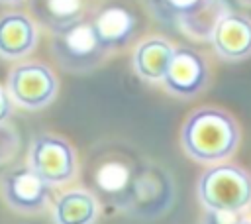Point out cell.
<instances>
[{
	"label": "cell",
	"mask_w": 251,
	"mask_h": 224,
	"mask_svg": "<svg viewBox=\"0 0 251 224\" xmlns=\"http://www.w3.org/2000/svg\"><path fill=\"white\" fill-rule=\"evenodd\" d=\"M182 147L198 163L218 165L227 159L239 143L235 120L220 108H198L182 126Z\"/></svg>",
	"instance_id": "1"
},
{
	"label": "cell",
	"mask_w": 251,
	"mask_h": 224,
	"mask_svg": "<svg viewBox=\"0 0 251 224\" xmlns=\"http://www.w3.org/2000/svg\"><path fill=\"white\" fill-rule=\"evenodd\" d=\"M198 198L214 214H237L251 204V175L231 163H218L198 181Z\"/></svg>",
	"instance_id": "2"
},
{
	"label": "cell",
	"mask_w": 251,
	"mask_h": 224,
	"mask_svg": "<svg viewBox=\"0 0 251 224\" xmlns=\"http://www.w3.org/2000/svg\"><path fill=\"white\" fill-rule=\"evenodd\" d=\"M51 49L59 65L73 73L94 69L108 53V49L94 33L92 24L86 20H78L59 31H53Z\"/></svg>",
	"instance_id": "3"
},
{
	"label": "cell",
	"mask_w": 251,
	"mask_h": 224,
	"mask_svg": "<svg viewBox=\"0 0 251 224\" xmlns=\"http://www.w3.org/2000/svg\"><path fill=\"white\" fill-rule=\"evenodd\" d=\"M27 167L49 187L63 185L76 173V155L67 140L55 134H41L29 145Z\"/></svg>",
	"instance_id": "4"
},
{
	"label": "cell",
	"mask_w": 251,
	"mask_h": 224,
	"mask_svg": "<svg viewBox=\"0 0 251 224\" xmlns=\"http://www.w3.org/2000/svg\"><path fill=\"white\" fill-rule=\"evenodd\" d=\"M4 88L12 104H18L25 110H41L53 102L59 83L47 65L20 63L10 71Z\"/></svg>",
	"instance_id": "5"
},
{
	"label": "cell",
	"mask_w": 251,
	"mask_h": 224,
	"mask_svg": "<svg viewBox=\"0 0 251 224\" xmlns=\"http://www.w3.org/2000/svg\"><path fill=\"white\" fill-rule=\"evenodd\" d=\"M4 202L22 214H37L49 202V185H45L27 165L6 171L0 179Z\"/></svg>",
	"instance_id": "6"
},
{
	"label": "cell",
	"mask_w": 251,
	"mask_h": 224,
	"mask_svg": "<svg viewBox=\"0 0 251 224\" xmlns=\"http://www.w3.org/2000/svg\"><path fill=\"white\" fill-rule=\"evenodd\" d=\"M208 81V67L206 61L188 47H176L173 51L171 63L163 77L165 86L182 98L198 94Z\"/></svg>",
	"instance_id": "7"
},
{
	"label": "cell",
	"mask_w": 251,
	"mask_h": 224,
	"mask_svg": "<svg viewBox=\"0 0 251 224\" xmlns=\"http://www.w3.org/2000/svg\"><path fill=\"white\" fill-rule=\"evenodd\" d=\"M212 43L220 57L239 61L251 55V20L241 14H222L212 26Z\"/></svg>",
	"instance_id": "8"
},
{
	"label": "cell",
	"mask_w": 251,
	"mask_h": 224,
	"mask_svg": "<svg viewBox=\"0 0 251 224\" xmlns=\"http://www.w3.org/2000/svg\"><path fill=\"white\" fill-rule=\"evenodd\" d=\"M37 45V26L22 12H8L0 16V57L22 59L29 55Z\"/></svg>",
	"instance_id": "9"
},
{
	"label": "cell",
	"mask_w": 251,
	"mask_h": 224,
	"mask_svg": "<svg viewBox=\"0 0 251 224\" xmlns=\"http://www.w3.org/2000/svg\"><path fill=\"white\" fill-rule=\"evenodd\" d=\"M175 47L163 37H149L141 41L133 53L135 73L145 81H163L167 67L171 63Z\"/></svg>",
	"instance_id": "10"
},
{
	"label": "cell",
	"mask_w": 251,
	"mask_h": 224,
	"mask_svg": "<svg viewBox=\"0 0 251 224\" xmlns=\"http://www.w3.org/2000/svg\"><path fill=\"white\" fill-rule=\"evenodd\" d=\"M98 218V202L94 195L82 189L63 193L53 206L55 224H94Z\"/></svg>",
	"instance_id": "11"
},
{
	"label": "cell",
	"mask_w": 251,
	"mask_h": 224,
	"mask_svg": "<svg viewBox=\"0 0 251 224\" xmlns=\"http://www.w3.org/2000/svg\"><path fill=\"white\" fill-rule=\"evenodd\" d=\"M90 24L106 49L122 45L133 31V16L122 6H108L100 10Z\"/></svg>",
	"instance_id": "12"
},
{
	"label": "cell",
	"mask_w": 251,
	"mask_h": 224,
	"mask_svg": "<svg viewBox=\"0 0 251 224\" xmlns=\"http://www.w3.org/2000/svg\"><path fill=\"white\" fill-rule=\"evenodd\" d=\"M33 12L49 29L59 31L78 20H82V0H35Z\"/></svg>",
	"instance_id": "13"
},
{
	"label": "cell",
	"mask_w": 251,
	"mask_h": 224,
	"mask_svg": "<svg viewBox=\"0 0 251 224\" xmlns=\"http://www.w3.org/2000/svg\"><path fill=\"white\" fill-rule=\"evenodd\" d=\"M94 179H96V185L100 187V191H104V193H122L127 187L129 171L120 161H108V163L98 167Z\"/></svg>",
	"instance_id": "14"
},
{
	"label": "cell",
	"mask_w": 251,
	"mask_h": 224,
	"mask_svg": "<svg viewBox=\"0 0 251 224\" xmlns=\"http://www.w3.org/2000/svg\"><path fill=\"white\" fill-rule=\"evenodd\" d=\"M18 149H20V134H18V130L8 122L0 124V165L10 163L16 157Z\"/></svg>",
	"instance_id": "15"
},
{
	"label": "cell",
	"mask_w": 251,
	"mask_h": 224,
	"mask_svg": "<svg viewBox=\"0 0 251 224\" xmlns=\"http://www.w3.org/2000/svg\"><path fill=\"white\" fill-rule=\"evenodd\" d=\"M167 2L171 10L178 12L180 16H194L210 4V0H167Z\"/></svg>",
	"instance_id": "16"
},
{
	"label": "cell",
	"mask_w": 251,
	"mask_h": 224,
	"mask_svg": "<svg viewBox=\"0 0 251 224\" xmlns=\"http://www.w3.org/2000/svg\"><path fill=\"white\" fill-rule=\"evenodd\" d=\"M10 114H12V100L6 92V88L0 84V124L8 122Z\"/></svg>",
	"instance_id": "17"
},
{
	"label": "cell",
	"mask_w": 251,
	"mask_h": 224,
	"mask_svg": "<svg viewBox=\"0 0 251 224\" xmlns=\"http://www.w3.org/2000/svg\"><path fill=\"white\" fill-rule=\"evenodd\" d=\"M24 0H0V4H6V6H12V4H20Z\"/></svg>",
	"instance_id": "18"
},
{
	"label": "cell",
	"mask_w": 251,
	"mask_h": 224,
	"mask_svg": "<svg viewBox=\"0 0 251 224\" xmlns=\"http://www.w3.org/2000/svg\"><path fill=\"white\" fill-rule=\"evenodd\" d=\"M233 224H251V220H239V222H233Z\"/></svg>",
	"instance_id": "19"
}]
</instances>
